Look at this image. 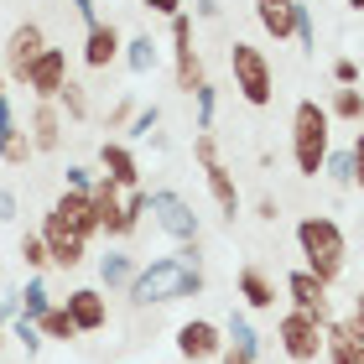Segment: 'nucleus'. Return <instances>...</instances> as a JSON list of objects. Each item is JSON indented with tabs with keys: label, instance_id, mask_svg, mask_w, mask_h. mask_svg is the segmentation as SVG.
<instances>
[{
	"label": "nucleus",
	"instance_id": "3c124183",
	"mask_svg": "<svg viewBox=\"0 0 364 364\" xmlns=\"http://www.w3.org/2000/svg\"><path fill=\"white\" fill-rule=\"evenodd\" d=\"M0 99H6V73H0Z\"/></svg>",
	"mask_w": 364,
	"mask_h": 364
},
{
	"label": "nucleus",
	"instance_id": "cd10ccee",
	"mask_svg": "<svg viewBox=\"0 0 364 364\" xmlns=\"http://www.w3.org/2000/svg\"><path fill=\"white\" fill-rule=\"evenodd\" d=\"M16 307H21V318H26V323H42L47 312H53V296H47V281H42V276H31V281H26V291L16 296Z\"/></svg>",
	"mask_w": 364,
	"mask_h": 364
},
{
	"label": "nucleus",
	"instance_id": "7c9ffc66",
	"mask_svg": "<svg viewBox=\"0 0 364 364\" xmlns=\"http://www.w3.org/2000/svg\"><path fill=\"white\" fill-rule=\"evenodd\" d=\"M58 109L68 114V120H89V89L78 84V78H68V89L58 94Z\"/></svg>",
	"mask_w": 364,
	"mask_h": 364
},
{
	"label": "nucleus",
	"instance_id": "423d86ee",
	"mask_svg": "<svg viewBox=\"0 0 364 364\" xmlns=\"http://www.w3.org/2000/svg\"><path fill=\"white\" fill-rule=\"evenodd\" d=\"M193 156H198V167H203V177H208V193H213V203H219V213L235 224V213H240V182H235V172L224 167L213 130H198V136H193Z\"/></svg>",
	"mask_w": 364,
	"mask_h": 364
},
{
	"label": "nucleus",
	"instance_id": "39448f33",
	"mask_svg": "<svg viewBox=\"0 0 364 364\" xmlns=\"http://www.w3.org/2000/svg\"><path fill=\"white\" fill-rule=\"evenodd\" d=\"M229 73H235V89H240L245 105L266 109L276 99V68H271V58L260 53L255 42H235L229 47Z\"/></svg>",
	"mask_w": 364,
	"mask_h": 364
},
{
	"label": "nucleus",
	"instance_id": "f3484780",
	"mask_svg": "<svg viewBox=\"0 0 364 364\" xmlns=\"http://www.w3.org/2000/svg\"><path fill=\"white\" fill-rule=\"evenodd\" d=\"M37 235L47 240V255H53V266H63V271H78V266H84L89 245L78 240L73 229H63V224L53 219V213H47V219H42V229H37Z\"/></svg>",
	"mask_w": 364,
	"mask_h": 364
},
{
	"label": "nucleus",
	"instance_id": "bb28decb",
	"mask_svg": "<svg viewBox=\"0 0 364 364\" xmlns=\"http://www.w3.org/2000/svg\"><path fill=\"white\" fill-rule=\"evenodd\" d=\"M328 120H343V125H364V89H333L328 99Z\"/></svg>",
	"mask_w": 364,
	"mask_h": 364
},
{
	"label": "nucleus",
	"instance_id": "aec40b11",
	"mask_svg": "<svg viewBox=\"0 0 364 364\" xmlns=\"http://www.w3.org/2000/svg\"><path fill=\"white\" fill-rule=\"evenodd\" d=\"M235 291H240V302L250 307V312H271L276 307V281L266 276V266H240V276H235Z\"/></svg>",
	"mask_w": 364,
	"mask_h": 364
},
{
	"label": "nucleus",
	"instance_id": "f03ea898",
	"mask_svg": "<svg viewBox=\"0 0 364 364\" xmlns=\"http://www.w3.org/2000/svg\"><path fill=\"white\" fill-rule=\"evenodd\" d=\"M296 250H302V271H312L323 287H333L349 266V235H343L338 219L328 213H307L296 219Z\"/></svg>",
	"mask_w": 364,
	"mask_h": 364
},
{
	"label": "nucleus",
	"instance_id": "412c9836",
	"mask_svg": "<svg viewBox=\"0 0 364 364\" xmlns=\"http://www.w3.org/2000/svg\"><path fill=\"white\" fill-rule=\"evenodd\" d=\"M63 130H68L63 109H58V105H37V109H31V120H26L31 151H58V146H63Z\"/></svg>",
	"mask_w": 364,
	"mask_h": 364
},
{
	"label": "nucleus",
	"instance_id": "4c0bfd02",
	"mask_svg": "<svg viewBox=\"0 0 364 364\" xmlns=\"http://www.w3.org/2000/svg\"><path fill=\"white\" fill-rule=\"evenodd\" d=\"M94 167H84V161H73V167H68V193H89L94 188Z\"/></svg>",
	"mask_w": 364,
	"mask_h": 364
},
{
	"label": "nucleus",
	"instance_id": "9b49d317",
	"mask_svg": "<svg viewBox=\"0 0 364 364\" xmlns=\"http://www.w3.org/2000/svg\"><path fill=\"white\" fill-rule=\"evenodd\" d=\"M68 53L63 47H47V53L31 63V73H26V89L37 94V105H58V94L68 89Z\"/></svg>",
	"mask_w": 364,
	"mask_h": 364
},
{
	"label": "nucleus",
	"instance_id": "dca6fc26",
	"mask_svg": "<svg viewBox=\"0 0 364 364\" xmlns=\"http://www.w3.org/2000/svg\"><path fill=\"white\" fill-rule=\"evenodd\" d=\"M47 213H53L63 229H73V235L84 240V245L99 235V213H94V203H89V193H68V188H63V198H58V203L47 208Z\"/></svg>",
	"mask_w": 364,
	"mask_h": 364
},
{
	"label": "nucleus",
	"instance_id": "c85d7f7f",
	"mask_svg": "<svg viewBox=\"0 0 364 364\" xmlns=\"http://www.w3.org/2000/svg\"><path fill=\"white\" fill-rule=\"evenodd\" d=\"M323 177L333 182V188H354V161H349V146H333V151H328Z\"/></svg>",
	"mask_w": 364,
	"mask_h": 364
},
{
	"label": "nucleus",
	"instance_id": "4468645a",
	"mask_svg": "<svg viewBox=\"0 0 364 364\" xmlns=\"http://www.w3.org/2000/svg\"><path fill=\"white\" fill-rule=\"evenodd\" d=\"M281 296L291 302V312H307V318H318V323H328V287L312 271H287V281H281Z\"/></svg>",
	"mask_w": 364,
	"mask_h": 364
},
{
	"label": "nucleus",
	"instance_id": "0eeeda50",
	"mask_svg": "<svg viewBox=\"0 0 364 364\" xmlns=\"http://www.w3.org/2000/svg\"><path fill=\"white\" fill-rule=\"evenodd\" d=\"M276 349L291 364H318L323 359V323L307 318V312H281L276 318Z\"/></svg>",
	"mask_w": 364,
	"mask_h": 364
},
{
	"label": "nucleus",
	"instance_id": "72a5a7b5",
	"mask_svg": "<svg viewBox=\"0 0 364 364\" xmlns=\"http://www.w3.org/2000/svg\"><path fill=\"white\" fill-rule=\"evenodd\" d=\"M156 125H161V109H156V105H151V109H136V120H130V136L161 146V130H156Z\"/></svg>",
	"mask_w": 364,
	"mask_h": 364
},
{
	"label": "nucleus",
	"instance_id": "6ab92c4d",
	"mask_svg": "<svg viewBox=\"0 0 364 364\" xmlns=\"http://www.w3.org/2000/svg\"><path fill=\"white\" fill-rule=\"evenodd\" d=\"M120 53H125V37H120L114 21H94L84 31V63H89V68H109Z\"/></svg>",
	"mask_w": 364,
	"mask_h": 364
},
{
	"label": "nucleus",
	"instance_id": "ea45409f",
	"mask_svg": "<svg viewBox=\"0 0 364 364\" xmlns=\"http://www.w3.org/2000/svg\"><path fill=\"white\" fill-rule=\"evenodd\" d=\"M349 161H354V188L364 193V125H359V136H354V146H349Z\"/></svg>",
	"mask_w": 364,
	"mask_h": 364
},
{
	"label": "nucleus",
	"instance_id": "393cba45",
	"mask_svg": "<svg viewBox=\"0 0 364 364\" xmlns=\"http://www.w3.org/2000/svg\"><path fill=\"white\" fill-rule=\"evenodd\" d=\"M224 349H235V354H250V359H260V333H255L250 312H229V323H224Z\"/></svg>",
	"mask_w": 364,
	"mask_h": 364
},
{
	"label": "nucleus",
	"instance_id": "c756f323",
	"mask_svg": "<svg viewBox=\"0 0 364 364\" xmlns=\"http://www.w3.org/2000/svg\"><path fill=\"white\" fill-rule=\"evenodd\" d=\"M37 333H42V338H53V343H73V338H78V328H73V318H68L63 307H53V312H47V318L37 323Z\"/></svg>",
	"mask_w": 364,
	"mask_h": 364
},
{
	"label": "nucleus",
	"instance_id": "4be33fe9",
	"mask_svg": "<svg viewBox=\"0 0 364 364\" xmlns=\"http://www.w3.org/2000/svg\"><path fill=\"white\" fill-rule=\"evenodd\" d=\"M31 156H37V151H31L26 130L16 125V109H11V99H0V161H6V167H26Z\"/></svg>",
	"mask_w": 364,
	"mask_h": 364
},
{
	"label": "nucleus",
	"instance_id": "1a4fd4ad",
	"mask_svg": "<svg viewBox=\"0 0 364 364\" xmlns=\"http://www.w3.org/2000/svg\"><path fill=\"white\" fill-rule=\"evenodd\" d=\"M146 213H156V229L172 235L177 245H198V213H193V203L182 193H172V188L146 193Z\"/></svg>",
	"mask_w": 364,
	"mask_h": 364
},
{
	"label": "nucleus",
	"instance_id": "f8f14e48",
	"mask_svg": "<svg viewBox=\"0 0 364 364\" xmlns=\"http://www.w3.org/2000/svg\"><path fill=\"white\" fill-rule=\"evenodd\" d=\"M177 354L188 359V364L219 359V354H224V328L208 323V318H188V323L177 328Z\"/></svg>",
	"mask_w": 364,
	"mask_h": 364
},
{
	"label": "nucleus",
	"instance_id": "b1692460",
	"mask_svg": "<svg viewBox=\"0 0 364 364\" xmlns=\"http://www.w3.org/2000/svg\"><path fill=\"white\" fill-rule=\"evenodd\" d=\"M125 68L136 73V78H146V73H156V63H161V42L151 37V31H141V37H125Z\"/></svg>",
	"mask_w": 364,
	"mask_h": 364
},
{
	"label": "nucleus",
	"instance_id": "8fccbe9b",
	"mask_svg": "<svg viewBox=\"0 0 364 364\" xmlns=\"http://www.w3.org/2000/svg\"><path fill=\"white\" fill-rule=\"evenodd\" d=\"M343 6H349V11H364V0H343Z\"/></svg>",
	"mask_w": 364,
	"mask_h": 364
},
{
	"label": "nucleus",
	"instance_id": "9d476101",
	"mask_svg": "<svg viewBox=\"0 0 364 364\" xmlns=\"http://www.w3.org/2000/svg\"><path fill=\"white\" fill-rule=\"evenodd\" d=\"M42 53H47V31H42L37 21H21V26L6 37V63H0V73L16 78V84H26L31 63H37Z\"/></svg>",
	"mask_w": 364,
	"mask_h": 364
},
{
	"label": "nucleus",
	"instance_id": "ddd939ff",
	"mask_svg": "<svg viewBox=\"0 0 364 364\" xmlns=\"http://www.w3.org/2000/svg\"><path fill=\"white\" fill-rule=\"evenodd\" d=\"M323 359L328 364H364V328L354 318H328L323 323Z\"/></svg>",
	"mask_w": 364,
	"mask_h": 364
},
{
	"label": "nucleus",
	"instance_id": "7ed1b4c3",
	"mask_svg": "<svg viewBox=\"0 0 364 364\" xmlns=\"http://www.w3.org/2000/svg\"><path fill=\"white\" fill-rule=\"evenodd\" d=\"M333 120H328V109L318 105V99H302V105L291 109V161L302 177H318L328 151H333Z\"/></svg>",
	"mask_w": 364,
	"mask_h": 364
},
{
	"label": "nucleus",
	"instance_id": "de8ad7c7",
	"mask_svg": "<svg viewBox=\"0 0 364 364\" xmlns=\"http://www.w3.org/2000/svg\"><path fill=\"white\" fill-rule=\"evenodd\" d=\"M349 318H354V323L364 328V287H359V296H354V312H349Z\"/></svg>",
	"mask_w": 364,
	"mask_h": 364
},
{
	"label": "nucleus",
	"instance_id": "58836bf2",
	"mask_svg": "<svg viewBox=\"0 0 364 364\" xmlns=\"http://www.w3.org/2000/svg\"><path fill=\"white\" fill-rule=\"evenodd\" d=\"M130 120H136V99H120V105L109 109V120H105V125H109V130H125Z\"/></svg>",
	"mask_w": 364,
	"mask_h": 364
},
{
	"label": "nucleus",
	"instance_id": "a211bd4d",
	"mask_svg": "<svg viewBox=\"0 0 364 364\" xmlns=\"http://www.w3.org/2000/svg\"><path fill=\"white\" fill-rule=\"evenodd\" d=\"M99 177H109L114 188H125V193H136L141 188V161H136V151L120 146V141H105V146H99Z\"/></svg>",
	"mask_w": 364,
	"mask_h": 364
},
{
	"label": "nucleus",
	"instance_id": "a19ab883",
	"mask_svg": "<svg viewBox=\"0 0 364 364\" xmlns=\"http://www.w3.org/2000/svg\"><path fill=\"white\" fill-rule=\"evenodd\" d=\"M182 6H188V0H141V11H151V16H182Z\"/></svg>",
	"mask_w": 364,
	"mask_h": 364
},
{
	"label": "nucleus",
	"instance_id": "f257e3e1",
	"mask_svg": "<svg viewBox=\"0 0 364 364\" xmlns=\"http://www.w3.org/2000/svg\"><path fill=\"white\" fill-rule=\"evenodd\" d=\"M203 287H208L203 266L177 250V255H156L151 266H141L125 291L136 307H167V302H182V296H203Z\"/></svg>",
	"mask_w": 364,
	"mask_h": 364
},
{
	"label": "nucleus",
	"instance_id": "37998d69",
	"mask_svg": "<svg viewBox=\"0 0 364 364\" xmlns=\"http://www.w3.org/2000/svg\"><path fill=\"white\" fill-rule=\"evenodd\" d=\"M68 6H73L78 16H84V21H89V26L99 21V6H94V0H68Z\"/></svg>",
	"mask_w": 364,
	"mask_h": 364
},
{
	"label": "nucleus",
	"instance_id": "6e6552de",
	"mask_svg": "<svg viewBox=\"0 0 364 364\" xmlns=\"http://www.w3.org/2000/svg\"><path fill=\"white\" fill-rule=\"evenodd\" d=\"M172 78H177L182 94H198V89L208 84L203 53H198V42H193V16H188V11L172 16Z\"/></svg>",
	"mask_w": 364,
	"mask_h": 364
},
{
	"label": "nucleus",
	"instance_id": "f704fd0d",
	"mask_svg": "<svg viewBox=\"0 0 364 364\" xmlns=\"http://www.w3.org/2000/svg\"><path fill=\"white\" fill-rule=\"evenodd\" d=\"M193 105H198V130H213V114H219V94H213V84L198 89Z\"/></svg>",
	"mask_w": 364,
	"mask_h": 364
},
{
	"label": "nucleus",
	"instance_id": "e433bc0d",
	"mask_svg": "<svg viewBox=\"0 0 364 364\" xmlns=\"http://www.w3.org/2000/svg\"><path fill=\"white\" fill-rule=\"evenodd\" d=\"M359 84V63L354 58H333V89H354Z\"/></svg>",
	"mask_w": 364,
	"mask_h": 364
},
{
	"label": "nucleus",
	"instance_id": "5701e85b",
	"mask_svg": "<svg viewBox=\"0 0 364 364\" xmlns=\"http://www.w3.org/2000/svg\"><path fill=\"white\" fill-rule=\"evenodd\" d=\"M250 6H255V21L266 37H276V42L296 37V0H250Z\"/></svg>",
	"mask_w": 364,
	"mask_h": 364
},
{
	"label": "nucleus",
	"instance_id": "c9c22d12",
	"mask_svg": "<svg viewBox=\"0 0 364 364\" xmlns=\"http://www.w3.org/2000/svg\"><path fill=\"white\" fill-rule=\"evenodd\" d=\"M11 333L21 338V349H26V354H37L42 343H47V338L37 333V323H26V318H11Z\"/></svg>",
	"mask_w": 364,
	"mask_h": 364
},
{
	"label": "nucleus",
	"instance_id": "473e14b6",
	"mask_svg": "<svg viewBox=\"0 0 364 364\" xmlns=\"http://www.w3.org/2000/svg\"><path fill=\"white\" fill-rule=\"evenodd\" d=\"M21 260H26V271H47V266H53V255H47V240L42 235H21Z\"/></svg>",
	"mask_w": 364,
	"mask_h": 364
},
{
	"label": "nucleus",
	"instance_id": "a18cd8bd",
	"mask_svg": "<svg viewBox=\"0 0 364 364\" xmlns=\"http://www.w3.org/2000/svg\"><path fill=\"white\" fill-rule=\"evenodd\" d=\"M255 213H260L266 224H276V213H281V208H276V198H260V208H255Z\"/></svg>",
	"mask_w": 364,
	"mask_h": 364
},
{
	"label": "nucleus",
	"instance_id": "49530a36",
	"mask_svg": "<svg viewBox=\"0 0 364 364\" xmlns=\"http://www.w3.org/2000/svg\"><path fill=\"white\" fill-rule=\"evenodd\" d=\"M219 364H255V359H250V354H235V349H224V354H219Z\"/></svg>",
	"mask_w": 364,
	"mask_h": 364
},
{
	"label": "nucleus",
	"instance_id": "2eb2a0df",
	"mask_svg": "<svg viewBox=\"0 0 364 364\" xmlns=\"http://www.w3.org/2000/svg\"><path fill=\"white\" fill-rule=\"evenodd\" d=\"M63 312L73 318L78 333H99V328H109V302L99 287H73L68 302H63Z\"/></svg>",
	"mask_w": 364,
	"mask_h": 364
},
{
	"label": "nucleus",
	"instance_id": "a878e982",
	"mask_svg": "<svg viewBox=\"0 0 364 364\" xmlns=\"http://www.w3.org/2000/svg\"><path fill=\"white\" fill-rule=\"evenodd\" d=\"M136 255H125V250H109L105 260H99V281H105L109 291H120V287H130V281H136Z\"/></svg>",
	"mask_w": 364,
	"mask_h": 364
},
{
	"label": "nucleus",
	"instance_id": "20e7f679",
	"mask_svg": "<svg viewBox=\"0 0 364 364\" xmlns=\"http://www.w3.org/2000/svg\"><path fill=\"white\" fill-rule=\"evenodd\" d=\"M89 203L99 213V235H109V240H130L141 229V219H146V188L125 193V188H114L109 177H94Z\"/></svg>",
	"mask_w": 364,
	"mask_h": 364
},
{
	"label": "nucleus",
	"instance_id": "09e8293b",
	"mask_svg": "<svg viewBox=\"0 0 364 364\" xmlns=\"http://www.w3.org/2000/svg\"><path fill=\"white\" fill-rule=\"evenodd\" d=\"M0 349H6V312H0Z\"/></svg>",
	"mask_w": 364,
	"mask_h": 364
},
{
	"label": "nucleus",
	"instance_id": "2f4dec72",
	"mask_svg": "<svg viewBox=\"0 0 364 364\" xmlns=\"http://www.w3.org/2000/svg\"><path fill=\"white\" fill-rule=\"evenodd\" d=\"M296 42H302V53H318V16L307 0H296Z\"/></svg>",
	"mask_w": 364,
	"mask_h": 364
},
{
	"label": "nucleus",
	"instance_id": "79ce46f5",
	"mask_svg": "<svg viewBox=\"0 0 364 364\" xmlns=\"http://www.w3.org/2000/svg\"><path fill=\"white\" fill-rule=\"evenodd\" d=\"M219 0H193V16H198V21H219Z\"/></svg>",
	"mask_w": 364,
	"mask_h": 364
},
{
	"label": "nucleus",
	"instance_id": "c03bdc74",
	"mask_svg": "<svg viewBox=\"0 0 364 364\" xmlns=\"http://www.w3.org/2000/svg\"><path fill=\"white\" fill-rule=\"evenodd\" d=\"M0 219H16V193L0 188Z\"/></svg>",
	"mask_w": 364,
	"mask_h": 364
}]
</instances>
